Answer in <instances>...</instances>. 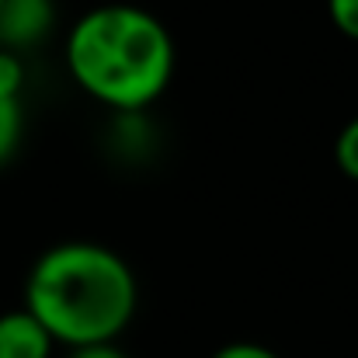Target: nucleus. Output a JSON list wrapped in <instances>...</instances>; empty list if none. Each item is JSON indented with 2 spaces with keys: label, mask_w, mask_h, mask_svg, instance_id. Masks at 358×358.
<instances>
[{
  "label": "nucleus",
  "mask_w": 358,
  "mask_h": 358,
  "mask_svg": "<svg viewBox=\"0 0 358 358\" xmlns=\"http://www.w3.org/2000/svg\"><path fill=\"white\" fill-rule=\"evenodd\" d=\"M334 160H338L341 174H348L352 181H358V119H352L341 129V136L334 143Z\"/></svg>",
  "instance_id": "423d86ee"
},
{
  "label": "nucleus",
  "mask_w": 358,
  "mask_h": 358,
  "mask_svg": "<svg viewBox=\"0 0 358 358\" xmlns=\"http://www.w3.org/2000/svg\"><path fill=\"white\" fill-rule=\"evenodd\" d=\"M136 303L139 285L129 261L87 240L49 247L24 282V310L66 348L115 345L136 317Z\"/></svg>",
  "instance_id": "f257e3e1"
},
{
  "label": "nucleus",
  "mask_w": 358,
  "mask_h": 358,
  "mask_svg": "<svg viewBox=\"0 0 358 358\" xmlns=\"http://www.w3.org/2000/svg\"><path fill=\"white\" fill-rule=\"evenodd\" d=\"M66 70L87 98L139 112L167 91L174 42L157 14L136 3H101L66 35Z\"/></svg>",
  "instance_id": "f03ea898"
},
{
  "label": "nucleus",
  "mask_w": 358,
  "mask_h": 358,
  "mask_svg": "<svg viewBox=\"0 0 358 358\" xmlns=\"http://www.w3.org/2000/svg\"><path fill=\"white\" fill-rule=\"evenodd\" d=\"M70 358H129L119 345H87V348H70Z\"/></svg>",
  "instance_id": "9d476101"
},
{
  "label": "nucleus",
  "mask_w": 358,
  "mask_h": 358,
  "mask_svg": "<svg viewBox=\"0 0 358 358\" xmlns=\"http://www.w3.org/2000/svg\"><path fill=\"white\" fill-rule=\"evenodd\" d=\"M327 14L341 35L358 42V0H327Z\"/></svg>",
  "instance_id": "0eeeda50"
},
{
  "label": "nucleus",
  "mask_w": 358,
  "mask_h": 358,
  "mask_svg": "<svg viewBox=\"0 0 358 358\" xmlns=\"http://www.w3.org/2000/svg\"><path fill=\"white\" fill-rule=\"evenodd\" d=\"M56 24L52 0H0V49L21 52L38 45Z\"/></svg>",
  "instance_id": "7ed1b4c3"
},
{
  "label": "nucleus",
  "mask_w": 358,
  "mask_h": 358,
  "mask_svg": "<svg viewBox=\"0 0 358 358\" xmlns=\"http://www.w3.org/2000/svg\"><path fill=\"white\" fill-rule=\"evenodd\" d=\"M21 132H24L21 98H0V167L17 153V146H21Z\"/></svg>",
  "instance_id": "39448f33"
},
{
  "label": "nucleus",
  "mask_w": 358,
  "mask_h": 358,
  "mask_svg": "<svg viewBox=\"0 0 358 358\" xmlns=\"http://www.w3.org/2000/svg\"><path fill=\"white\" fill-rule=\"evenodd\" d=\"M213 358H282V355L271 352L268 345H257V341H230V345H223Z\"/></svg>",
  "instance_id": "1a4fd4ad"
},
{
  "label": "nucleus",
  "mask_w": 358,
  "mask_h": 358,
  "mask_svg": "<svg viewBox=\"0 0 358 358\" xmlns=\"http://www.w3.org/2000/svg\"><path fill=\"white\" fill-rule=\"evenodd\" d=\"M52 338L28 310L0 313V358H52Z\"/></svg>",
  "instance_id": "20e7f679"
},
{
  "label": "nucleus",
  "mask_w": 358,
  "mask_h": 358,
  "mask_svg": "<svg viewBox=\"0 0 358 358\" xmlns=\"http://www.w3.org/2000/svg\"><path fill=\"white\" fill-rule=\"evenodd\" d=\"M21 84H24V70L17 56L0 49V98H21Z\"/></svg>",
  "instance_id": "6e6552de"
}]
</instances>
